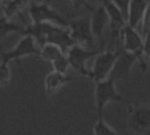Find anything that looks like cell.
<instances>
[{"mask_svg": "<svg viewBox=\"0 0 150 135\" xmlns=\"http://www.w3.org/2000/svg\"><path fill=\"white\" fill-rule=\"evenodd\" d=\"M23 34L32 35L40 47L47 42H50L60 46L63 52H67L74 43H76L71 38L68 27L55 23H30L25 27Z\"/></svg>", "mask_w": 150, "mask_h": 135, "instance_id": "obj_1", "label": "cell"}, {"mask_svg": "<svg viewBox=\"0 0 150 135\" xmlns=\"http://www.w3.org/2000/svg\"><path fill=\"white\" fill-rule=\"evenodd\" d=\"M123 96L116 89V81L108 76L101 81L95 82L94 89V102L97 117H103L104 108L110 102H121Z\"/></svg>", "mask_w": 150, "mask_h": 135, "instance_id": "obj_2", "label": "cell"}, {"mask_svg": "<svg viewBox=\"0 0 150 135\" xmlns=\"http://www.w3.org/2000/svg\"><path fill=\"white\" fill-rule=\"evenodd\" d=\"M127 126L135 134L150 130V106L131 102L127 108Z\"/></svg>", "mask_w": 150, "mask_h": 135, "instance_id": "obj_3", "label": "cell"}, {"mask_svg": "<svg viewBox=\"0 0 150 135\" xmlns=\"http://www.w3.org/2000/svg\"><path fill=\"white\" fill-rule=\"evenodd\" d=\"M27 13L30 18L32 23H55L59 26L68 27L69 21H67L57 11H55L47 1L45 2H32Z\"/></svg>", "mask_w": 150, "mask_h": 135, "instance_id": "obj_4", "label": "cell"}, {"mask_svg": "<svg viewBox=\"0 0 150 135\" xmlns=\"http://www.w3.org/2000/svg\"><path fill=\"white\" fill-rule=\"evenodd\" d=\"M30 55H40V46L34 40V38L29 34L21 35L20 40L16 42V45L7 50L0 52V60H4L6 62H18L21 58L30 56Z\"/></svg>", "mask_w": 150, "mask_h": 135, "instance_id": "obj_5", "label": "cell"}, {"mask_svg": "<svg viewBox=\"0 0 150 135\" xmlns=\"http://www.w3.org/2000/svg\"><path fill=\"white\" fill-rule=\"evenodd\" d=\"M120 38L122 40L123 49H125L127 52L132 53L134 55H136L141 69L143 72H145L146 68H148V65H146V61H145L144 54H143L144 40L138 34L137 28H135V27H132V26L127 23L122 28V31L120 33Z\"/></svg>", "mask_w": 150, "mask_h": 135, "instance_id": "obj_6", "label": "cell"}, {"mask_svg": "<svg viewBox=\"0 0 150 135\" xmlns=\"http://www.w3.org/2000/svg\"><path fill=\"white\" fill-rule=\"evenodd\" d=\"M100 50L87 48L86 46H82L80 43H74L67 52V58L70 65V68H73L75 72L81 74L82 76H86L88 79L91 77V70L87 68L86 63L89 59L94 58Z\"/></svg>", "mask_w": 150, "mask_h": 135, "instance_id": "obj_7", "label": "cell"}, {"mask_svg": "<svg viewBox=\"0 0 150 135\" xmlns=\"http://www.w3.org/2000/svg\"><path fill=\"white\" fill-rule=\"evenodd\" d=\"M118 50H100L94 56V63L91 70V77L94 82L107 79L110 75V72L115 65V61L118 56Z\"/></svg>", "mask_w": 150, "mask_h": 135, "instance_id": "obj_8", "label": "cell"}, {"mask_svg": "<svg viewBox=\"0 0 150 135\" xmlns=\"http://www.w3.org/2000/svg\"><path fill=\"white\" fill-rule=\"evenodd\" d=\"M71 38L76 43H80L86 47L95 46V38L90 27V19L87 18H77L69 21L68 25Z\"/></svg>", "mask_w": 150, "mask_h": 135, "instance_id": "obj_9", "label": "cell"}, {"mask_svg": "<svg viewBox=\"0 0 150 135\" xmlns=\"http://www.w3.org/2000/svg\"><path fill=\"white\" fill-rule=\"evenodd\" d=\"M136 62H138L136 55H134L132 53L127 52L123 48L120 49L118 56L115 61V65H114L109 76L112 77L115 81L128 79L130 73H131V69H132V67Z\"/></svg>", "mask_w": 150, "mask_h": 135, "instance_id": "obj_10", "label": "cell"}, {"mask_svg": "<svg viewBox=\"0 0 150 135\" xmlns=\"http://www.w3.org/2000/svg\"><path fill=\"white\" fill-rule=\"evenodd\" d=\"M100 2L105 7L108 16H109V26L111 29V42L115 41L116 38L120 36L122 28L127 25V19L121 9L111 1V0H100Z\"/></svg>", "mask_w": 150, "mask_h": 135, "instance_id": "obj_11", "label": "cell"}, {"mask_svg": "<svg viewBox=\"0 0 150 135\" xmlns=\"http://www.w3.org/2000/svg\"><path fill=\"white\" fill-rule=\"evenodd\" d=\"M89 19H90V27H91L93 35L102 45L103 43V32L107 28V26L109 25V16H108L105 7L101 4L96 8H93Z\"/></svg>", "mask_w": 150, "mask_h": 135, "instance_id": "obj_12", "label": "cell"}, {"mask_svg": "<svg viewBox=\"0 0 150 135\" xmlns=\"http://www.w3.org/2000/svg\"><path fill=\"white\" fill-rule=\"evenodd\" d=\"M71 77L67 73H61L57 70H50L43 79V90L48 96H53L59 93L64 86L71 82Z\"/></svg>", "mask_w": 150, "mask_h": 135, "instance_id": "obj_13", "label": "cell"}, {"mask_svg": "<svg viewBox=\"0 0 150 135\" xmlns=\"http://www.w3.org/2000/svg\"><path fill=\"white\" fill-rule=\"evenodd\" d=\"M148 4L149 2H146V0H130L127 15V23L137 28L138 25L142 23V19L148 7Z\"/></svg>", "mask_w": 150, "mask_h": 135, "instance_id": "obj_14", "label": "cell"}, {"mask_svg": "<svg viewBox=\"0 0 150 135\" xmlns=\"http://www.w3.org/2000/svg\"><path fill=\"white\" fill-rule=\"evenodd\" d=\"M29 6V0H5L1 2L2 13L5 16L12 19L20 15Z\"/></svg>", "mask_w": 150, "mask_h": 135, "instance_id": "obj_15", "label": "cell"}, {"mask_svg": "<svg viewBox=\"0 0 150 135\" xmlns=\"http://www.w3.org/2000/svg\"><path fill=\"white\" fill-rule=\"evenodd\" d=\"M64 54H66V52H63V49L60 46H57L55 43L47 42V43H45L40 47V55L39 56L43 61H47V62L52 63Z\"/></svg>", "mask_w": 150, "mask_h": 135, "instance_id": "obj_16", "label": "cell"}, {"mask_svg": "<svg viewBox=\"0 0 150 135\" xmlns=\"http://www.w3.org/2000/svg\"><path fill=\"white\" fill-rule=\"evenodd\" d=\"M25 27H21L12 21V19L2 15L0 16V39L7 38L11 34H21L23 35Z\"/></svg>", "mask_w": 150, "mask_h": 135, "instance_id": "obj_17", "label": "cell"}, {"mask_svg": "<svg viewBox=\"0 0 150 135\" xmlns=\"http://www.w3.org/2000/svg\"><path fill=\"white\" fill-rule=\"evenodd\" d=\"M93 134L94 135H116L117 130L114 129L108 122L103 120V117H97L93 126Z\"/></svg>", "mask_w": 150, "mask_h": 135, "instance_id": "obj_18", "label": "cell"}, {"mask_svg": "<svg viewBox=\"0 0 150 135\" xmlns=\"http://www.w3.org/2000/svg\"><path fill=\"white\" fill-rule=\"evenodd\" d=\"M12 80L9 62L0 60V88H7Z\"/></svg>", "mask_w": 150, "mask_h": 135, "instance_id": "obj_19", "label": "cell"}, {"mask_svg": "<svg viewBox=\"0 0 150 135\" xmlns=\"http://www.w3.org/2000/svg\"><path fill=\"white\" fill-rule=\"evenodd\" d=\"M52 67H53L54 70H57V72H61V73H67L68 69L70 68V65H69L67 54L62 55L61 58H59L57 60H55L54 62H52Z\"/></svg>", "mask_w": 150, "mask_h": 135, "instance_id": "obj_20", "label": "cell"}, {"mask_svg": "<svg viewBox=\"0 0 150 135\" xmlns=\"http://www.w3.org/2000/svg\"><path fill=\"white\" fill-rule=\"evenodd\" d=\"M142 27H143L144 33L150 32V2L148 4V7L144 12V15L142 19Z\"/></svg>", "mask_w": 150, "mask_h": 135, "instance_id": "obj_21", "label": "cell"}, {"mask_svg": "<svg viewBox=\"0 0 150 135\" xmlns=\"http://www.w3.org/2000/svg\"><path fill=\"white\" fill-rule=\"evenodd\" d=\"M120 9L121 12L124 14L125 19H127V15H128V8H129V4H130V0H111Z\"/></svg>", "mask_w": 150, "mask_h": 135, "instance_id": "obj_22", "label": "cell"}, {"mask_svg": "<svg viewBox=\"0 0 150 135\" xmlns=\"http://www.w3.org/2000/svg\"><path fill=\"white\" fill-rule=\"evenodd\" d=\"M143 54H144V59L149 60V62H150V32H146V33H145Z\"/></svg>", "mask_w": 150, "mask_h": 135, "instance_id": "obj_23", "label": "cell"}, {"mask_svg": "<svg viewBox=\"0 0 150 135\" xmlns=\"http://www.w3.org/2000/svg\"><path fill=\"white\" fill-rule=\"evenodd\" d=\"M71 2H73V6H74V8H80L81 6H84V7H87L88 9H93L89 5H88V2H87V0H71Z\"/></svg>", "mask_w": 150, "mask_h": 135, "instance_id": "obj_24", "label": "cell"}, {"mask_svg": "<svg viewBox=\"0 0 150 135\" xmlns=\"http://www.w3.org/2000/svg\"><path fill=\"white\" fill-rule=\"evenodd\" d=\"M2 1H5V0H0V2H2Z\"/></svg>", "mask_w": 150, "mask_h": 135, "instance_id": "obj_25", "label": "cell"}]
</instances>
